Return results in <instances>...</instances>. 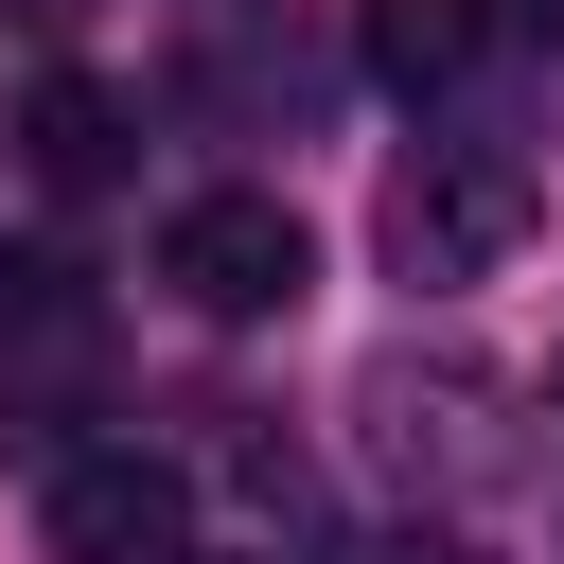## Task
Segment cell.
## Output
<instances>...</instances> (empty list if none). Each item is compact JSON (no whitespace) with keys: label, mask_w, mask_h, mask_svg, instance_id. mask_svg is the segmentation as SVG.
Listing matches in <instances>:
<instances>
[{"label":"cell","mask_w":564,"mask_h":564,"mask_svg":"<svg viewBox=\"0 0 564 564\" xmlns=\"http://www.w3.org/2000/svg\"><path fill=\"white\" fill-rule=\"evenodd\" d=\"M88 388H106L88 264H70V247H0V441H18V458H88V441H70Z\"/></svg>","instance_id":"cell-1"},{"label":"cell","mask_w":564,"mask_h":564,"mask_svg":"<svg viewBox=\"0 0 564 564\" xmlns=\"http://www.w3.org/2000/svg\"><path fill=\"white\" fill-rule=\"evenodd\" d=\"M511 247H529V159L511 141H423L388 176V264L405 282H494Z\"/></svg>","instance_id":"cell-2"},{"label":"cell","mask_w":564,"mask_h":564,"mask_svg":"<svg viewBox=\"0 0 564 564\" xmlns=\"http://www.w3.org/2000/svg\"><path fill=\"white\" fill-rule=\"evenodd\" d=\"M159 282H176L194 317H282V300L317 282V247H300L282 194H194V212L159 229Z\"/></svg>","instance_id":"cell-3"},{"label":"cell","mask_w":564,"mask_h":564,"mask_svg":"<svg viewBox=\"0 0 564 564\" xmlns=\"http://www.w3.org/2000/svg\"><path fill=\"white\" fill-rule=\"evenodd\" d=\"M53 546H70V564H159V546H176V476H159L141 441L53 458Z\"/></svg>","instance_id":"cell-4"},{"label":"cell","mask_w":564,"mask_h":564,"mask_svg":"<svg viewBox=\"0 0 564 564\" xmlns=\"http://www.w3.org/2000/svg\"><path fill=\"white\" fill-rule=\"evenodd\" d=\"M18 159H35L53 194H88V176H123V106H106L88 70H53V88L18 106Z\"/></svg>","instance_id":"cell-5"},{"label":"cell","mask_w":564,"mask_h":564,"mask_svg":"<svg viewBox=\"0 0 564 564\" xmlns=\"http://www.w3.org/2000/svg\"><path fill=\"white\" fill-rule=\"evenodd\" d=\"M494 53V0H370V70L388 88H458Z\"/></svg>","instance_id":"cell-6"},{"label":"cell","mask_w":564,"mask_h":564,"mask_svg":"<svg viewBox=\"0 0 564 564\" xmlns=\"http://www.w3.org/2000/svg\"><path fill=\"white\" fill-rule=\"evenodd\" d=\"M529 18H564V0H529Z\"/></svg>","instance_id":"cell-7"}]
</instances>
